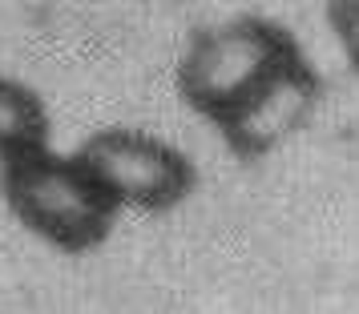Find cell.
<instances>
[{"mask_svg": "<svg viewBox=\"0 0 359 314\" xmlns=\"http://www.w3.org/2000/svg\"><path fill=\"white\" fill-rule=\"evenodd\" d=\"M319 97H323V81L299 49L271 69L243 101H234L214 121V129L222 133V145L238 162H262L315 117Z\"/></svg>", "mask_w": 359, "mask_h": 314, "instance_id": "cell-4", "label": "cell"}, {"mask_svg": "<svg viewBox=\"0 0 359 314\" xmlns=\"http://www.w3.org/2000/svg\"><path fill=\"white\" fill-rule=\"evenodd\" d=\"M77 157L101 178L121 210L170 214L198 190V166L165 137L133 125L93 129L77 145Z\"/></svg>", "mask_w": 359, "mask_h": 314, "instance_id": "cell-3", "label": "cell"}, {"mask_svg": "<svg viewBox=\"0 0 359 314\" xmlns=\"http://www.w3.org/2000/svg\"><path fill=\"white\" fill-rule=\"evenodd\" d=\"M327 24L339 41L347 65L359 73V0H327Z\"/></svg>", "mask_w": 359, "mask_h": 314, "instance_id": "cell-6", "label": "cell"}, {"mask_svg": "<svg viewBox=\"0 0 359 314\" xmlns=\"http://www.w3.org/2000/svg\"><path fill=\"white\" fill-rule=\"evenodd\" d=\"M53 137V117L36 89L0 73V162L45 149Z\"/></svg>", "mask_w": 359, "mask_h": 314, "instance_id": "cell-5", "label": "cell"}, {"mask_svg": "<svg viewBox=\"0 0 359 314\" xmlns=\"http://www.w3.org/2000/svg\"><path fill=\"white\" fill-rule=\"evenodd\" d=\"M0 190L20 226L69 258L101 250L121 217L97 173L77 153H53L49 145L0 162Z\"/></svg>", "mask_w": 359, "mask_h": 314, "instance_id": "cell-1", "label": "cell"}, {"mask_svg": "<svg viewBox=\"0 0 359 314\" xmlns=\"http://www.w3.org/2000/svg\"><path fill=\"white\" fill-rule=\"evenodd\" d=\"M291 52H299V41L278 20L246 13L214 29H198L182 52L174 85L178 97L206 121H218L234 101H243L255 85L283 65Z\"/></svg>", "mask_w": 359, "mask_h": 314, "instance_id": "cell-2", "label": "cell"}]
</instances>
